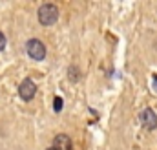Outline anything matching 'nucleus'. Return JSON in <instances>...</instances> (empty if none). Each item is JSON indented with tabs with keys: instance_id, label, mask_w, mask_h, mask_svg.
<instances>
[{
	"instance_id": "3",
	"label": "nucleus",
	"mask_w": 157,
	"mask_h": 150,
	"mask_svg": "<svg viewBox=\"0 0 157 150\" xmlns=\"http://www.w3.org/2000/svg\"><path fill=\"white\" fill-rule=\"evenodd\" d=\"M18 93H20V97H22L24 101L33 99V97H35V93H37V86H35V82H33L31 79H24V81L20 82Z\"/></svg>"
},
{
	"instance_id": "9",
	"label": "nucleus",
	"mask_w": 157,
	"mask_h": 150,
	"mask_svg": "<svg viewBox=\"0 0 157 150\" xmlns=\"http://www.w3.org/2000/svg\"><path fill=\"white\" fill-rule=\"evenodd\" d=\"M48 150H55V148H48Z\"/></svg>"
},
{
	"instance_id": "5",
	"label": "nucleus",
	"mask_w": 157,
	"mask_h": 150,
	"mask_svg": "<svg viewBox=\"0 0 157 150\" xmlns=\"http://www.w3.org/2000/svg\"><path fill=\"white\" fill-rule=\"evenodd\" d=\"M53 148L55 150H73V145H71V139L64 134H59L55 139H53Z\"/></svg>"
},
{
	"instance_id": "2",
	"label": "nucleus",
	"mask_w": 157,
	"mask_h": 150,
	"mask_svg": "<svg viewBox=\"0 0 157 150\" xmlns=\"http://www.w3.org/2000/svg\"><path fill=\"white\" fill-rule=\"evenodd\" d=\"M26 49H28V55H29L31 59H35V61H42V59L46 57V46L40 42L39 38H31V40L28 42Z\"/></svg>"
},
{
	"instance_id": "8",
	"label": "nucleus",
	"mask_w": 157,
	"mask_h": 150,
	"mask_svg": "<svg viewBox=\"0 0 157 150\" xmlns=\"http://www.w3.org/2000/svg\"><path fill=\"white\" fill-rule=\"evenodd\" d=\"M154 92L157 93V75H154Z\"/></svg>"
},
{
	"instance_id": "4",
	"label": "nucleus",
	"mask_w": 157,
	"mask_h": 150,
	"mask_svg": "<svg viewBox=\"0 0 157 150\" xmlns=\"http://www.w3.org/2000/svg\"><path fill=\"white\" fill-rule=\"evenodd\" d=\"M141 123H143V126L148 128V130L157 128V115H155V112H154L152 108H144V110L141 112Z\"/></svg>"
},
{
	"instance_id": "6",
	"label": "nucleus",
	"mask_w": 157,
	"mask_h": 150,
	"mask_svg": "<svg viewBox=\"0 0 157 150\" xmlns=\"http://www.w3.org/2000/svg\"><path fill=\"white\" fill-rule=\"evenodd\" d=\"M55 105H53V108H55V112H60L62 110V99L60 97H55V101H53Z\"/></svg>"
},
{
	"instance_id": "1",
	"label": "nucleus",
	"mask_w": 157,
	"mask_h": 150,
	"mask_svg": "<svg viewBox=\"0 0 157 150\" xmlns=\"http://www.w3.org/2000/svg\"><path fill=\"white\" fill-rule=\"evenodd\" d=\"M59 18V9L55 4H44L39 9V22L42 26H51Z\"/></svg>"
},
{
	"instance_id": "7",
	"label": "nucleus",
	"mask_w": 157,
	"mask_h": 150,
	"mask_svg": "<svg viewBox=\"0 0 157 150\" xmlns=\"http://www.w3.org/2000/svg\"><path fill=\"white\" fill-rule=\"evenodd\" d=\"M4 48H6V37H4V33L0 31V51H2Z\"/></svg>"
}]
</instances>
